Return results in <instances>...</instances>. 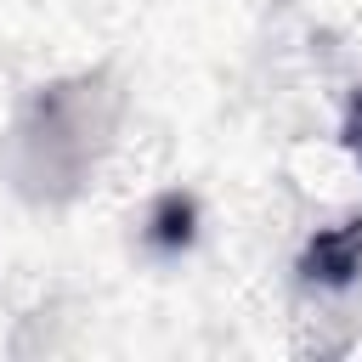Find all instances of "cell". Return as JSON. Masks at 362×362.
Wrapping results in <instances>:
<instances>
[{
  "label": "cell",
  "instance_id": "cell-1",
  "mask_svg": "<svg viewBox=\"0 0 362 362\" xmlns=\"http://www.w3.org/2000/svg\"><path fill=\"white\" fill-rule=\"evenodd\" d=\"M113 90L102 85V74L90 79H62V85H45L23 124H17V170L34 192L45 198H68L102 158L107 147V130H113Z\"/></svg>",
  "mask_w": 362,
  "mask_h": 362
},
{
  "label": "cell",
  "instance_id": "cell-2",
  "mask_svg": "<svg viewBox=\"0 0 362 362\" xmlns=\"http://www.w3.org/2000/svg\"><path fill=\"white\" fill-rule=\"evenodd\" d=\"M294 272H300L305 288H328V294L334 288H351L362 277V215H351L339 226H317L305 238Z\"/></svg>",
  "mask_w": 362,
  "mask_h": 362
},
{
  "label": "cell",
  "instance_id": "cell-3",
  "mask_svg": "<svg viewBox=\"0 0 362 362\" xmlns=\"http://www.w3.org/2000/svg\"><path fill=\"white\" fill-rule=\"evenodd\" d=\"M192 232H198V204L187 192H164L153 204V215H147V243L164 249V255H175V249L192 243Z\"/></svg>",
  "mask_w": 362,
  "mask_h": 362
},
{
  "label": "cell",
  "instance_id": "cell-4",
  "mask_svg": "<svg viewBox=\"0 0 362 362\" xmlns=\"http://www.w3.org/2000/svg\"><path fill=\"white\" fill-rule=\"evenodd\" d=\"M345 147L362 158V90L351 96V113H345Z\"/></svg>",
  "mask_w": 362,
  "mask_h": 362
}]
</instances>
